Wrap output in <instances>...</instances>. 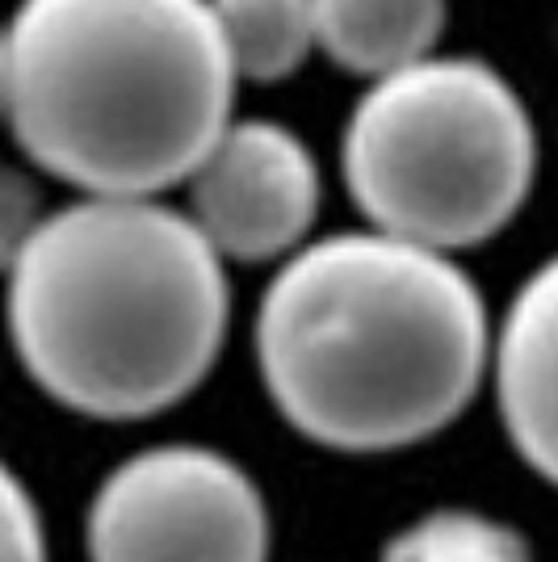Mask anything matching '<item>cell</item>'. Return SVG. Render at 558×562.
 I'll return each mask as SVG.
<instances>
[{"label": "cell", "instance_id": "6da1fadb", "mask_svg": "<svg viewBox=\"0 0 558 562\" xmlns=\"http://www.w3.org/2000/svg\"><path fill=\"white\" fill-rule=\"evenodd\" d=\"M488 306L462 265L382 232L311 239L256 315L281 420L341 453H391L454 424L488 374Z\"/></svg>", "mask_w": 558, "mask_h": 562}, {"label": "cell", "instance_id": "7a4b0ae2", "mask_svg": "<svg viewBox=\"0 0 558 562\" xmlns=\"http://www.w3.org/2000/svg\"><path fill=\"white\" fill-rule=\"evenodd\" d=\"M4 281L22 370L93 420L168 412L227 340V269L186 211L156 198H80L43 214Z\"/></svg>", "mask_w": 558, "mask_h": 562}, {"label": "cell", "instance_id": "3957f363", "mask_svg": "<svg viewBox=\"0 0 558 562\" xmlns=\"http://www.w3.org/2000/svg\"><path fill=\"white\" fill-rule=\"evenodd\" d=\"M210 0H22L0 25V114L85 198L181 186L232 122Z\"/></svg>", "mask_w": 558, "mask_h": 562}, {"label": "cell", "instance_id": "277c9868", "mask_svg": "<svg viewBox=\"0 0 558 562\" xmlns=\"http://www.w3.org/2000/svg\"><path fill=\"white\" fill-rule=\"evenodd\" d=\"M341 168L370 232L454 257L525 206L534 117L491 64L428 55L370 80L345 126Z\"/></svg>", "mask_w": 558, "mask_h": 562}, {"label": "cell", "instance_id": "5b68a950", "mask_svg": "<svg viewBox=\"0 0 558 562\" xmlns=\"http://www.w3.org/2000/svg\"><path fill=\"white\" fill-rule=\"evenodd\" d=\"M85 541L89 562H269V508L227 453L152 446L101 479Z\"/></svg>", "mask_w": 558, "mask_h": 562}, {"label": "cell", "instance_id": "8992f818", "mask_svg": "<svg viewBox=\"0 0 558 562\" xmlns=\"http://www.w3.org/2000/svg\"><path fill=\"white\" fill-rule=\"evenodd\" d=\"M189 223L219 260H286L315 227L324 181L294 131L265 117L227 122L186 177Z\"/></svg>", "mask_w": 558, "mask_h": 562}, {"label": "cell", "instance_id": "52a82bcc", "mask_svg": "<svg viewBox=\"0 0 558 562\" xmlns=\"http://www.w3.org/2000/svg\"><path fill=\"white\" fill-rule=\"evenodd\" d=\"M555 265L546 260L537 273L516 285L509 311L500 319L488 361L495 366V403L512 449L525 467L555 479L558 428H555Z\"/></svg>", "mask_w": 558, "mask_h": 562}, {"label": "cell", "instance_id": "ba28073f", "mask_svg": "<svg viewBox=\"0 0 558 562\" xmlns=\"http://www.w3.org/2000/svg\"><path fill=\"white\" fill-rule=\"evenodd\" d=\"M311 25L336 68L382 80L437 55L445 0H311Z\"/></svg>", "mask_w": 558, "mask_h": 562}, {"label": "cell", "instance_id": "9c48e42d", "mask_svg": "<svg viewBox=\"0 0 558 562\" xmlns=\"http://www.w3.org/2000/svg\"><path fill=\"white\" fill-rule=\"evenodd\" d=\"M235 80H290L315 50L311 0H210Z\"/></svg>", "mask_w": 558, "mask_h": 562}, {"label": "cell", "instance_id": "30bf717a", "mask_svg": "<svg viewBox=\"0 0 558 562\" xmlns=\"http://www.w3.org/2000/svg\"><path fill=\"white\" fill-rule=\"evenodd\" d=\"M382 562H534V550L495 516L437 508L403 525L382 546Z\"/></svg>", "mask_w": 558, "mask_h": 562}, {"label": "cell", "instance_id": "8fae6325", "mask_svg": "<svg viewBox=\"0 0 558 562\" xmlns=\"http://www.w3.org/2000/svg\"><path fill=\"white\" fill-rule=\"evenodd\" d=\"M0 562H47V533L38 504L4 462H0Z\"/></svg>", "mask_w": 558, "mask_h": 562}, {"label": "cell", "instance_id": "7c38bea8", "mask_svg": "<svg viewBox=\"0 0 558 562\" xmlns=\"http://www.w3.org/2000/svg\"><path fill=\"white\" fill-rule=\"evenodd\" d=\"M43 223V198L38 186L18 172V168L0 165V273L13 269V260L22 257L30 235Z\"/></svg>", "mask_w": 558, "mask_h": 562}]
</instances>
